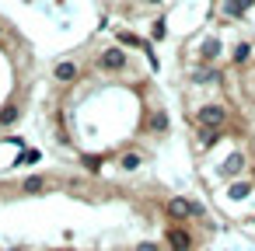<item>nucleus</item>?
Returning a JSON list of instances; mask_svg holds the SVG:
<instances>
[{"mask_svg": "<svg viewBox=\"0 0 255 251\" xmlns=\"http://www.w3.org/2000/svg\"><path fill=\"white\" fill-rule=\"evenodd\" d=\"M150 129H154V133H168V115H164V112H154V115H150Z\"/></svg>", "mask_w": 255, "mask_h": 251, "instance_id": "nucleus-7", "label": "nucleus"}, {"mask_svg": "<svg viewBox=\"0 0 255 251\" xmlns=\"http://www.w3.org/2000/svg\"><path fill=\"white\" fill-rule=\"evenodd\" d=\"M98 63H102V70H123L126 67V53L123 49H105L98 56Z\"/></svg>", "mask_w": 255, "mask_h": 251, "instance_id": "nucleus-3", "label": "nucleus"}, {"mask_svg": "<svg viewBox=\"0 0 255 251\" xmlns=\"http://www.w3.org/2000/svg\"><path fill=\"white\" fill-rule=\"evenodd\" d=\"M147 4H161V0H147Z\"/></svg>", "mask_w": 255, "mask_h": 251, "instance_id": "nucleus-18", "label": "nucleus"}, {"mask_svg": "<svg viewBox=\"0 0 255 251\" xmlns=\"http://www.w3.org/2000/svg\"><path fill=\"white\" fill-rule=\"evenodd\" d=\"M217 136H220L217 129H199V147H213V143H217Z\"/></svg>", "mask_w": 255, "mask_h": 251, "instance_id": "nucleus-10", "label": "nucleus"}, {"mask_svg": "<svg viewBox=\"0 0 255 251\" xmlns=\"http://www.w3.org/2000/svg\"><path fill=\"white\" fill-rule=\"evenodd\" d=\"M168 244H171L175 251H189V248H192V237H189L185 230H168Z\"/></svg>", "mask_w": 255, "mask_h": 251, "instance_id": "nucleus-4", "label": "nucleus"}, {"mask_svg": "<svg viewBox=\"0 0 255 251\" xmlns=\"http://www.w3.org/2000/svg\"><path fill=\"white\" fill-rule=\"evenodd\" d=\"M164 209H168V216H171V220H189V216L196 213V206H192L189 199H182V195H171Z\"/></svg>", "mask_w": 255, "mask_h": 251, "instance_id": "nucleus-2", "label": "nucleus"}, {"mask_svg": "<svg viewBox=\"0 0 255 251\" xmlns=\"http://www.w3.org/2000/svg\"><path fill=\"white\" fill-rule=\"evenodd\" d=\"M136 251H161V248H157V244H150V241H147V244H140V248H136Z\"/></svg>", "mask_w": 255, "mask_h": 251, "instance_id": "nucleus-16", "label": "nucleus"}, {"mask_svg": "<svg viewBox=\"0 0 255 251\" xmlns=\"http://www.w3.org/2000/svg\"><path fill=\"white\" fill-rule=\"evenodd\" d=\"M11 251H18V248H11Z\"/></svg>", "mask_w": 255, "mask_h": 251, "instance_id": "nucleus-19", "label": "nucleus"}, {"mask_svg": "<svg viewBox=\"0 0 255 251\" xmlns=\"http://www.w3.org/2000/svg\"><path fill=\"white\" fill-rule=\"evenodd\" d=\"M231 199H245V195H252V185H245V181H238V185H231V192H227Z\"/></svg>", "mask_w": 255, "mask_h": 251, "instance_id": "nucleus-11", "label": "nucleus"}, {"mask_svg": "<svg viewBox=\"0 0 255 251\" xmlns=\"http://www.w3.org/2000/svg\"><path fill=\"white\" fill-rule=\"evenodd\" d=\"M217 53H220V42H217V39H210V42L203 46V60H217Z\"/></svg>", "mask_w": 255, "mask_h": 251, "instance_id": "nucleus-12", "label": "nucleus"}, {"mask_svg": "<svg viewBox=\"0 0 255 251\" xmlns=\"http://www.w3.org/2000/svg\"><path fill=\"white\" fill-rule=\"evenodd\" d=\"M74 77H77V67H74V63H60V67L53 70V81H60V84H70Z\"/></svg>", "mask_w": 255, "mask_h": 251, "instance_id": "nucleus-5", "label": "nucleus"}, {"mask_svg": "<svg viewBox=\"0 0 255 251\" xmlns=\"http://www.w3.org/2000/svg\"><path fill=\"white\" fill-rule=\"evenodd\" d=\"M224 119H227V108H220V105H203V108L196 112V122H199V129H217Z\"/></svg>", "mask_w": 255, "mask_h": 251, "instance_id": "nucleus-1", "label": "nucleus"}, {"mask_svg": "<svg viewBox=\"0 0 255 251\" xmlns=\"http://www.w3.org/2000/svg\"><path fill=\"white\" fill-rule=\"evenodd\" d=\"M42 188H46V178H39V174L25 178V192H32V195H35V192H42Z\"/></svg>", "mask_w": 255, "mask_h": 251, "instance_id": "nucleus-9", "label": "nucleus"}, {"mask_svg": "<svg viewBox=\"0 0 255 251\" xmlns=\"http://www.w3.org/2000/svg\"><path fill=\"white\" fill-rule=\"evenodd\" d=\"M0 32H4V28H0Z\"/></svg>", "mask_w": 255, "mask_h": 251, "instance_id": "nucleus-20", "label": "nucleus"}, {"mask_svg": "<svg viewBox=\"0 0 255 251\" xmlns=\"http://www.w3.org/2000/svg\"><path fill=\"white\" fill-rule=\"evenodd\" d=\"M18 115H21V112H18V105H7L4 112H0V126H11V122H18Z\"/></svg>", "mask_w": 255, "mask_h": 251, "instance_id": "nucleus-8", "label": "nucleus"}, {"mask_svg": "<svg viewBox=\"0 0 255 251\" xmlns=\"http://www.w3.org/2000/svg\"><path fill=\"white\" fill-rule=\"evenodd\" d=\"M248 56H252V46H248V42H241V46L234 49V63H245Z\"/></svg>", "mask_w": 255, "mask_h": 251, "instance_id": "nucleus-13", "label": "nucleus"}, {"mask_svg": "<svg viewBox=\"0 0 255 251\" xmlns=\"http://www.w3.org/2000/svg\"><path fill=\"white\" fill-rule=\"evenodd\" d=\"M238 4H241V11H245V7H252V4H255V0H238Z\"/></svg>", "mask_w": 255, "mask_h": 251, "instance_id": "nucleus-17", "label": "nucleus"}, {"mask_svg": "<svg viewBox=\"0 0 255 251\" xmlns=\"http://www.w3.org/2000/svg\"><path fill=\"white\" fill-rule=\"evenodd\" d=\"M164 35H168V25L157 21V25H154V39H164Z\"/></svg>", "mask_w": 255, "mask_h": 251, "instance_id": "nucleus-15", "label": "nucleus"}, {"mask_svg": "<svg viewBox=\"0 0 255 251\" xmlns=\"http://www.w3.org/2000/svg\"><path fill=\"white\" fill-rule=\"evenodd\" d=\"M241 167H245V157H241V154H231V157H227V164H224V174L231 178V174H238Z\"/></svg>", "mask_w": 255, "mask_h": 251, "instance_id": "nucleus-6", "label": "nucleus"}, {"mask_svg": "<svg viewBox=\"0 0 255 251\" xmlns=\"http://www.w3.org/2000/svg\"><path fill=\"white\" fill-rule=\"evenodd\" d=\"M140 164H143V161H140V154H126V157H123V167H126V171H136Z\"/></svg>", "mask_w": 255, "mask_h": 251, "instance_id": "nucleus-14", "label": "nucleus"}]
</instances>
